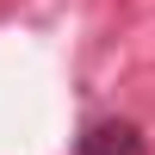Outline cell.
<instances>
[{
	"label": "cell",
	"instance_id": "6da1fadb",
	"mask_svg": "<svg viewBox=\"0 0 155 155\" xmlns=\"http://www.w3.org/2000/svg\"><path fill=\"white\" fill-rule=\"evenodd\" d=\"M74 155H149V143L130 118H93L74 143Z\"/></svg>",
	"mask_w": 155,
	"mask_h": 155
}]
</instances>
